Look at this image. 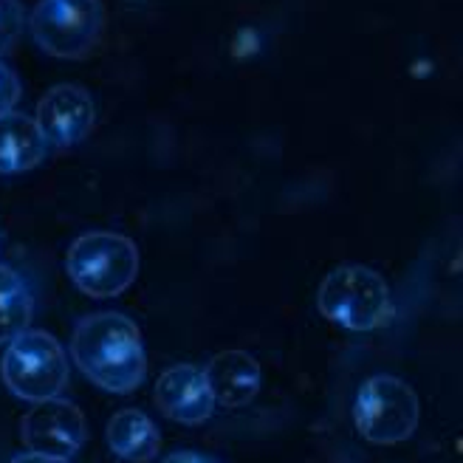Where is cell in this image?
Instances as JSON below:
<instances>
[{"label":"cell","mask_w":463,"mask_h":463,"mask_svg":"<svg viewBox=\"0 0 463 463\" xmlns=\"http://www.w3.org/2000/svg\"><path fill=\"white\" fill-rule=\"evenodd\" d=\"M71 356L90 382L116 396H130L147 373L142 334L133 319L116 311L80 319L71 336Z\"/></svg>","instance_id":"obj_1"},{"label":"cell","mask_w":463,"mask_h":463,"mask_svg":"<svg viewBox=\"0 0 463 463\" xmlns=\"http://www.w3.org/2000/svg\"><path fill=\"white\" fill-rule=\"evenodd\" d=\"M65 271L88 297H116L133 286L138 249L119 232H85L65 254Z\"/></svg>","instance_id":"obj_2"},{"label":"cell","mask_w":463,"mask_h":463,"mask_svg":"<svg viewBox=\"0 0 463 463\" xmlns=\"http://www.w3.org/2000/svg\"><path fill=\"white\" fill-rule=\"evenodd\" d=\"M319 314L347 331H373L392 317L390 288L367 266L334 269L317 291Z\"/></svg>","instance_id":"obj_3"},{"label":"cell","mask_w":463,"mask_h":463,"mask_svg":"<svg viewBox=\"0 0 463 463\" xmlns=\"http://www.w3.org/2000/svg\"><path fill=\"white\" fill-rule=\"evenodd\" d=\"M0 376L23 402L37 404L45 399H57L68 384V356L52 334L26 328L12 342H6Z\"/></svg>","instance_id":"obj_4"},{"label":"cell","mask_w":463,"mask_h":463,"mask_svg":"<svg viewBox=\"0 0 463 463\" xmlns=\"http://www.w3.org/2000/svg\"><path fill=\"white\" fill-rule=\"evenodd\" d=\"M421 421V402L407 382L396 376H370L354 402V424L370 444H402Z\"/></svg>","instance_id":"obj_5"},{"label":"cell","mask_w":463,"mask_h":463,"mask_svg":"<svg viewBox=\"0 0 463 463\" xmlns=\"http://www.w3.org/2000/svg\"><path fill=\"white\" fill-rule=\"evenodd\" d=\"M105 20L102 0H40L29 17V29L49 57L80 60L102 40Z\"/></svg>","instance_id":"obj_6"},{"label":"cell","mask_w":463,"mask_h":463,"mask_svg":"<svg viewBox=\"0 0 463 463\" xmlns=\"http://www.w3.org/2000/svg\"><path fill=\"white\" fill-rule=\"evenodd\" d=\"M20 435L29 452L68 460L82 449L88 424L77 404L57 396L37 402L32 412H26V419L20 421Z\"/></svg>","instance_id":"obj_7"},{"label":"cell","mask_w":463,"mask_h":463,"mask_svg":"<svg viewBox=\"0 0 463 463\" xmlns=\"http://www.w3.org/2000/svg\"><path fill=\"white\" fill-rule=\"evenodd\" d=\"M34 122L45 138V145L65 150L85 142L88 133L94 130L97 108L88 90L80 85H54L37 102Z\"/></svg>","instance_id":"obj_8"},{"label":"cell","mask_w":463,"mask_h":463,"mask_svg":"<svg viewBox=\"0 0 463 463\" xmlns=\"http://www.w3.org/2000/svg\"><path fill=\"white\" fill-rule=\"evenodd\" d=\"M156 404L178 424H203L210 421L215 399L206 387L203 370L193 364H175L158 376L156 382Z\"/></svg>","instance_id":"obj_9"},{"label":"cell","mask_w":463,"mask_h":463,"mask_svg":"<svg viewBox=\"0 0 463 463\" xmlns=\"http://www.w3.org/2000/svg\"><path fill=\"white\" fill-rule=\"evenodd\" d=\"M203 379L210 387L215 404L223 407H246L260 392L263 373L260 364L246 351H223L203 367Z\"/></svg>","instance_id":"obj_10"},{"label":"cell","mask_w":463,"mask_h":463,"mask_svg":"<svg viewBox=\"0 0 463 463\" xmlns=\"http://www.w3.org/2000/svg\"><path fill=\"white\" fill-rule=\"evenodd\" d=\"M45 153H49V145L32 116L17 110L0 116V175L34 170Z\"/></svg>","instance_id":"obj_11"},{"label":"cell","mask_w":463,"mask_h":463,"mask_svg":"<svg viewBox=\"0 0 463 463\" xmlns=\"http://www.w3.org/2000/svg\"><path fill=\"white\" fill-rule=\"evenodd\" d=\"M108 447L122 460L150 463L161 449V435L142 410H119L108 421Z\"/></svg>","instance_id":"obj_12"},{"label":"cell","mask_w":463,"mask_h":463,"mask_svg":"<svg viewBox=\"0 0 463 463\" xmlns=\"http://www.w3.org/2000/svg\"><path fill=\"white\" fill-rule=\"evenodd\" d=\"M34 299L23 277L9 266H0V345L12 342L32 322Z\"/></svg>","instance_id":"obj_13"},{"label":"cell","mask_w":463,"mask_h":463,"mask_svg":"<svg viewBox=\"0 0 463 463\" xmlns=\"http://www.w3.org/2000/svg\"><path fill=\"white\" fill-rule=\"evenodd\" d=\"M23 23H26V14H23L20 0H0V57L17 45Z\"/></svg>","instance_id":"obj_14"},{"label":"cell","mask_w":463,"mask_h":463,"mask_svg":"<svg viewBox=\"0 0 463 463\" xmlns=\"http://www.w3.org/2000/svg\"><path fill=\"white\" fill-rule=\"evenodd\" d=\"M17 99H20V80L9 65L0 62V116L14 110Z\"/></svg>","instance_id":"obj_15"},{"label":"cell","mask_w":463,"mask_h":463,"mask_svg":"<svg viewBox=\"0 0 463 463\" xmlns=\"http://www.w3.org/2000/svg\"><path fill=\"white\" fill-rule=\"evenodd\" d=\"M165 463H218V460L201 452H173L170 458H165Z\"/></svg>","instance_id":"obj_16"},{"label":"cell","mask_w":463,"mask_h":463,"mask_svg":"<svg viewBox=\"0 0 463 463\" xmlns=\"http://www.w3.org/2000/svg\"><path fill=\"white\" fill-rule=\"evenodd\" d=\"M9 463H68L65 458H52V455H40V452H26V455H17Z\"/></svg>","instance_id":"obj_17"}]
</instances>
